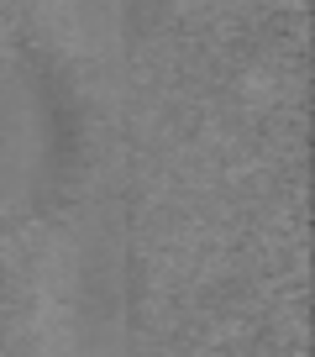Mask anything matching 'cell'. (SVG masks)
Returning a JSON list of instances; mask_svg holds the SVG:
<instances>
[{
  "label": "cell",
  "mask_w": 315,
  "mask_h": 357,
  "mask_svg": "<svg viewBox=\"0 0 315 357\" xmlns=\"http://www.w3.org/2000/svg\"><path fill=\"white\" fill-rule=\"evenodd\" d=\"M126 215L111 195L74 205L47 231L32 273V331L43 357H126L132 336Z\"/></svg>",
  "instance_id": "cell-1"
},
{
  "label": "cell",
  "mask_w": 315,
  "mask_h": 357,
  "mask_svg": "<svg viewBox=\"0 0 315 357\" xmlns=\"http://www.w3.org/2000/svg\"><path fill=\"white\" fill-rule=\"evenodd\" d=\"M47 184V116L22 68H0V215H26Z\"/></svg>",
  "instance_id": "cell-2"
}]
</instances>
